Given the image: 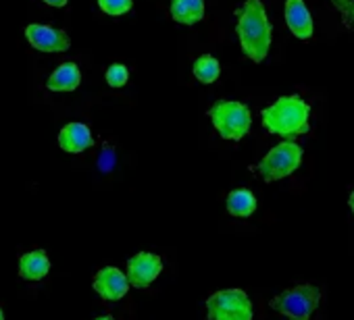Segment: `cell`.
<instances>
[{
    "label": "cell",
    "instance_id": "6da1fadb",
    "mask_svg": "<svg viewBox=\"0 0 354 320\" xmlns=\"http://www.w3.org/2000/svg\"><path fill=\"white\" fill-rule=\"evenodd\" d=\"M238 40L242 52L252 63H263L271 48L273 28L267 19V11L261 0H246L238 11Z\"/></svg>",
    "mask_w": 354,
    "mask_h": 320
},
{
    "label": "cell",
    "instance_id": "7a4b0ae2",
    "mask_svg": "<svg viewBox=\"0 0 354 320\" xmlns=\"http://www.w3.org/2000/svg\"><path fill=\"white\" fill-rule=\"evenodd\" d=\"M261 119L269 133L294 139L310 131V104L298 94L281 96L263 110Z\"/></svg>",
    "mask_w": 354,
    "mask_h": 320
},
{
    "label": "cell",
    "instance_id": "3957f363",
    "mask_svg": "<svg viewBox=\"0 0 354 320\" xmlns=\"http://www.w3.org/2000/svg\"><path fill=\"white\" fill-rule=\"evenodd\" d=\"M209 117H211L213 127L217 129V133L223 139H230V141L244 139L248 135L250 127H252L250 108L244 102H238V100H217L211 106Z\"/></svg>",
    "mask_w": 354,
    "mask_h": 320
},
{
    "label": "cell",
    "instance_id": "277c9868",
    "mask_svg": "<svg viewBox=\"0 0 354 320\" xmlns=\"http://www.w3.org/2000/svg\"><path fill=\"white\" fill-rule=\"evenodd\" d=\"M319 301H321V289L317 285L304 283L281 291L269 301V306L271 310L286 316L288 320H310V316L319 308Z\"/></svg>",
    "mask_w": 354,
    "mask_h": 320
},
{
    "label": "cell",
    "instance_id": "5b68a950",
    "mask_svg": "<svg viewBox=\"0 0 354 320\" xmlns=\"http://www.w3.org/2000/svg\"><path fill=\"white\" fill-rule=\"evenodd\" d=\"M302 148L294 141V139H283L281 143L273 146L261 163L254 167L257 173L267 181H279L290 177L294 171H298V167L302 165Z\"/></svg>",
    "mask_w": 354,
    "mask_h": 320
},
{
    "label": "cell",
    "instance_id": "8992f818",
    "mask_svg": "<svg viewBox=\"0 0 354 320\" xmlns=\"http://www.w3.org/2000/svg\"><path fill=\"white\" fill-rule=\"evenodd\" d=\"M209 320H252L254 308L244 289H221L207 297Z\"/></svg>",
    "mask_w": 354,
    "mask_h": 320
},
{
    "label": "cell",
    "instance_id": "52a82bcc",
    "mask_svg": "<svg viewBox=\"0 0 354 320\" xmlns=\"http://www.w3.org/2000/svg\"><path fill=\"white\" fill-rule=\"evenodd\" d=\"M162 272V260L158 254H152V252H138L136 256H131L127 260V281H129V287H136V289H146L150 287L158 274Z\"/></svg>",
    "mask_w": 354,
    "mask_h": 320
},
{
    "label": "cell",
    "instance_id": "ba28073f",
    "mask_svg": "<svg viewBox=\"0 0 354 320\" xmlns=\"http://www.w3.org/2000/svg\"><path fill=\"white\" fill-rule=\"evenodd\" d=\"M26 40L30 42L32 48L40 52L57 54V52H67L71 48V38L67 32L42 23H30L26 28Z\"/></svg>",
    "mask_w": 354,
    "mask_h": 320
},
{
    "label": "cell",
    "instance_id": "9c48e42d",
    "mask_svg": "<svg viewBox=\"0 0 354 320\" xmlns=\"http://www.w3.org/2000/svg\"><path fill=\"white\" fill-rule=\"evenodd\" d=\"M94 291L106 299V301H119L127 295L129 291V281L125 277V272H121L117 266H104L94 274L92 281Z\"/></svg>",
    "mask_w": 354,
    "mask_h": 320
},
{
    "label": "cell",
    "instance_id": "30bf717a",
    "mask_svg": "<svg viewBox=\"0 0 354 320\" xmlns=\"http://www.w3.org/2000/svg\"><path fill=\"white\" fill-rule=\"evenodd\" d=\"M59 146L69 154H82L94 146V137L88 125L84 123H67L59 131Z\"/></svg>",
    "mask_w": 354,
    "mask_h": 320
},
{
    "label": "cell",
    "instance_id": "8fae6325",
    "mask_svg": "<svg viewBox=\"0 0 354 320\" xmlns=\"http://www.w3.org/2000/svg\"><path fill=\"white\" fill-rule=\"evenodd\" d=\"M286 23L298 40L313 38V17L304 0H286Z\"/></svg>",
    "mask_w": 354,
    "mask_h": 320
},
{
    "label": "cell",
    "instance_id": "7c38bea8",
    "mask_svg": "<svg viewBox=\"0 0 354 320\" xmlns=\"http://www.w3.org/2000/svg\"><path fill=\"white\" fill-rule=\"evenodd\" d=\"M50 272V258L44 250L26 252L19 258V277L26 281H42Z\"/></svg>",
    "mask_w": 354,
    "mask_h": 320
},
{
    "label": "cell",
    "instance_id": "4fadbf2b",
    "mask_svg": "<svg viewBox=\"0 0 354 320\" xmlns=\"http://www.w3.org/2000/svg\"><path fill=\"white\" fill-rule=\"evenodd\" d=\"M171 19L182 26H196L205 19V0H171Z\"/></svg>",
    "mask_w": 354,
    "mask_h": 320
},
{
    "label": "cell",
    "instance_id": "5bb4252c",
    "mask_svg": "<svg viewBox=\"0 0 354 320\" xmlns=\"http://www.w3.org/2000/svg\"><path fill=\"white\" fill-rule=\"evenodd\" d=\"M82 83V71L75 63H63L59 65L53 75L46 81V88L50 92H73Z\"/></svg>",
    "mask_w": 354,
    "mask_h": 320
},
{
    "label": "cell",
    "instance_id": "9a60e30c",
    "mask_svg": "<svg viewBox=\"0 0 354 320\" xmlns=\"http://www.w3.org/2000/svg\"><path fill=\"white\" fill-rule=\"evenodd\" d=\"M225 206H227V212L232 217H238V219H248L257 212V198L250 190L246 188H240V190H234L227 194V200H225Z\"/></svg>",
    "mask_w": 354,
    "mask_h": 320
},
{
    "label": "cell",
    "instance_id": "2e32d148",
    "mask_svg": "<svg viewBox=\"0 0 354 320\" xmlns=\"http://www.w3.org/2000/svg\"><path fill=\"white\" fill-rule=\"evenodd\" d=\"M192 73H194V77H196L201 83L209 86V83H215V81L219 79V75H221V65H219V61H217L213 54H203V57H198V59L194 61Z\"/></svg>",
    "mask_w": 354,
    "mask_h": 320
},
{
    "label": "cell",
    "instance_id": "e0dca14e",
    "mask_svg": "<svg viewBox=\"0 0 354 320\" xmlns=\"http://www.w3.org/2000/svg\"><path fill=\"white\" fill-rule=\"evenodd\" d=\"M100 11L111 17H121L127 15L133 9V0H96Z\"/></svg>",
    "mask_w": 354,
    "mask_h": 320
},
{
    "label": "cell",
    "instance_id": "ac0fdd59",
    "mask_svg": "<svg viewBox=\"0 0 354 320\" xmlns=\"http://www.w3.org/2000/svg\"><path fill=\"white\" fill-rule=\"evenodd\" d=\"M104 77H106V83H109L111 88L119 90V88H123V86L127 83V79H129V69H127L125 65H121V63H115V65H111V67L106 69Z\"/></svg>",
    "mask_w": 354,
    "mask_h": 320
},
{
    "label": "cell",
    "instance_id": "d6986e66",
    "mask_svg": "<svg viewBox=\"0 0 354 320\" xmlns=\"http://www.w3.org/2000/svg\"><path fill=\"white\" fill-rule=\"evenodd\" d=\"M331 5L339 13L344 28L354 34V0H331Z\"/></svg>",
    "mask_w": 354,
    "mask_h": 320
},
{
    "label": "cell",
    "instance_id": "ffe728a7",
    "mask_svg": "<svg viewBox=\"0 0 354 320\" xmlns=\"http://www.w3.org/2000/svg\"><path fill=\"white\" fill-rule=\"evenodd\" d=\"M42 3H46L48 7H57V9H63V7H67V3H69V0H42Z\"/></svg>",
    "mask_w": 354,
    "mask_h": 320
},
{
    "label": "cell",
    "instance_id": "44dd1931",
    "mask_svg": "<svg viewBox=\"0 0 354 320\" xmlns=\"http://www.w3.org/2000/svg\"><path fill=\"white\" fill-rule=\"evenodd\" d=\"M348 206H350V210L354 212V192L350 194V200H348Z\"/></svg>",
    "mask_w": 354,
    "mask_h": 320
},
{
    "label": "cell",
    "instance_id": "7402d4cb",
    "mask_svg": "<svg viewBox=\"0 0 354 320\" xmlns=\"http://www.w3.org/2000/svg\"><path fill=\"white\" fill-rule=\"evenodd\" d=\"M94 320H115L111 314H104V316H98V318H94Z\"/></svg>",
    "mask_w": 354,
    "mask_h": 320
},
{
    "label": "cell",
    "instance_id": "603a6c76",
    "mask_svg": "<svg viewBox=\"0 0 354 320\" xmlns=\"http://www.w3.org/2000/svg\"><path fill=\"white\" fill-rule=\"evenodd\" d=\"M0 320H5V310L3 308H0Z\"/></svg>",
    "mask_w": 354,
    "mask_h": 320
}]
</instances>
